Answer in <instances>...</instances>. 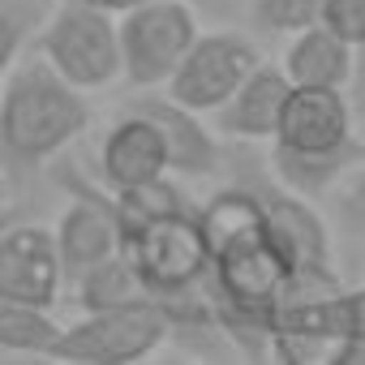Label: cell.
<instances>
[{
  "instance_id": "obj_5",
  "label": "cell",
  "mask_w": 365,
  "mask_h": 365,
  "mask_svg": "<svg viewBox=\"0 0 365 365\" xmlns=\"http://www.w3.org/2000/svg\"><path fill=\"white\" fill-rule=\"evenodd\" d=\"M172 331H176L172 309L155 297L82 309V318L65 322L52 348V361L56 365H133L155 356L172 339Z\"/></svg>"
},
{
  "instance_id": "obj_6",
  "label": "cell",
  "mask_w": 365,
  "mask_h": 365,
  "mask_svg": "<svg viewBox=\"0 0 365 365\" xmlns=\"http://www.w3.org/2000/svg\"><path fill=\"white\" fill-rule=\"evenodd\" d=\"M35 56H43L61 78H69L86 95L108 91L125 78L120 14L108 5H91V0H61Z\"/></svg>"
},
{
  "instance_id": "obj_10",
  "label": "cell",
  "mask_w": 365,
  "mask_h": 365,
  "mask_svg": "<svg viewBox=\"0 0 365 365\" xmlns=\"http://www.w3.org/2000/svg\"><path fill=\"white\" fill-rule=\"evenodd\" d=\"M69 288L56 228L18 224L0 237V301L52 309Z\"/></svg>"
},
{
  "instance_id": "obj_16",
  "label": "cell",
  "mask_w": 365,
  "mask_h": 365,
  "mask_svg": "<svg viewBox=\"0 0 365 365\" xmlns=\"http://www.w3.org/2000/svg\"><path fill=\"white\" fill-rule=\"evenodd\" d=\"M65 322L52 318V309L0 301V352L26 356V361H52V348L61 339Z\"/></svg>"
},
{
  "instance_id": "obj_18",
  "label": "cell",
  "mask_w": 365,
  "mask_h": 365,
  "mask_svg": "<svg viewBox=\"0 0 365 365\" xmlns=\"http://www.w3.org/2000/svg\"><path fill=\"white\" fill-rule=\"evenodd\" d=\"M69 292H73L78 309H103V305H125V301L150 297V292L142 288V275L133 271V262H129L125 250L112 254V258H103L99 267H91Z\"/></svg>"
},
{
  "instance_id": "obj_13",
  "label": "cell",
  "mask_w": 365,
  "mask_h": 365,
  "mask_svg": "<svg viewBox=\"0 0 365 365\" xmlns=\"http://www.w3.org/2000/svg\"><path fill=\"white\" fill-rule=\"evenodd\" d=\"M129 108L146 112L163 142H168V155H172V176H185V180H198V176H211L220 168V142H215V125H207V112H194L180 99H172L168 91H142Z\"/></svg>"
},
{
  "instance_id": "obj_14",
  "label": "cell",
  "mask_w": 365,
  "mask_h": 365,
  "mask_svg": "<svg viewBox=\"0 0 365 365\" xmlns=\"http://www.w3.org/2000/svg\"><path fill=\"white\" fill-rule=\"evenodd\" d=\"M288 95H292V78L284 73V65L262 61V65L245 78V86H241L211 120H215V129H220L224 138H237V142H271V138L279 133Z\"/></svg>"
},
{
  "instance_id": "obj_3",
  "label": "cell",
  "mask_w": 365,
  "mask_h": 365,
  "mask_svg": "<svg viewBox=\"0 0 365 365\" xmlns=\"http://www.w3.org/2000/svg\"><path fill=\"white\" fill-rule=\"evenodd\" d=\"M91 125V99L61 78L43 56H26L5 69L0 91V159L9 180L35 176Z\"/></svg>"
},
{
  "instance_id": "obj_22",
  "label": "cell",
  "mask_w": 365,
  "mask_h": 365,
  "mask_svg": "<svg viewBox=\"0 0 365 365\" xmlns=\"http://www.w3.org/2000/svg\"><path fill=\"white\" fill-rule=\"evenodd\" d=\"M339 194H344V198H339V211H344L356 228H365V168L348 176V185H344Z\"/></svg>"
},
{
  "instance_id": "obj_9",
  "label": "cell",
  "mask_w": 365,
  "mask_h": 365,
  "mask_svg": "<svg viewBox=\"0 0 365 365\" xmlns=\"http://www.w3.org/2000/svg\"><path fill=\"white\" fill-rule=\"evenodd\" d=\"M65 185H69V207L61 211V220L52 228H56L65 275L73 288L91 267H99L103 258L125 250V224H120L116 198H103L95 185H86L78 176H65Z\"/></svg>"
},
{
  "instance_id": "obj_12",
  "label": "cell",
  "mask_w": 365,
  "mask_h": 365,
  "mask_svg": "<svg viewBox=\"0 0 365 365\" xmlns=\"http://www.w3.org/2000/svg\"><path fill=\"white\" fill-rule=\"evenodd\" d=\"M262 198H267V211L275 220V232L284 237L288 254L297 258V271H301L297 288H339L335 241H331V228L318 215L314 198L284 190L279 180H275L271 190H262Z\"/></svg>"
},
{
  "instance_id": "obj_19",
  "label": "cell",
  "mask_w": 365,
  "mask_h": 365,
  "mask_svg": "<svg viewBox=\"0 0 365 365\" xmlns=\"http://www.w3.org/2000/svg\"><path fill=\"white\" fill-rule=\"evenodd\" d=\"M327 0H250V22L271 39H292L322 22Z\"/></svg>"
},
{
  "instance_id": "obj_11",
  "label": "cell",
  "mask_w": 365,
  "mask_h": 365,
  "mask_svg": "<svg viewBox=\"0 0 365 365\" xmlns=\"http://www.w3.org/2000/svg\"><path fill=\"white\" fill-rule=\"evenodd\" d=\"M163 176H172V155L159 125L146 112L125 108L99 142V180L112 194H125V190L155 185Z\"/></svg>"
},
{
  "instance_id": "obj_7",
  "label": "cell",
  "mask_w": 365,
  "mask_h": 365,
  "mask_svg": "<svg viewBox=\"0 0 365 365\" xmlns=\"http://www.w3.org/2000/svg\"><path fill=\"white\" fill-rule=\"evenodd\" d=\"M202 39L194 0H142L120 9V48L125 82L133 91H163Z\"/></svg>"
},
{
  "instance_id": "obj_21",
  "label": "cell",
  "mask_w": 365,
  "mask_h": 365,
  "mask_svg": "<svg viewBox=\"0 0 365 365\" xmlns=\"http://www.w3.org/2000/svg\"><path fill=\"white\" fill-rule=\"evenodd\" d=\"M322 26H331L352 48H365V0H327L322 5Z\"/></svg>"
},
{
  "instance_id": "obj_8",
  "label": "cell",
  "mask_w": 365,
  "mask_h": 365,
  "mask_svg": "<svg viewBox=\"0 0 365 365\" xmlns=\"http://www.w3.org/2000/svg\"><path fill=\"white\" fill-rule=\"evenodd\" d=\"M258 65H262V52L241 31H202V39L180 61V69L172 73V82L163 91L172 99H180L185 108H194V112L215 116L245 86V78Z\"/></svg>"
},
{
  "instance_id": "obj_1",
  "label": "cell",
  "mask_w": 365,
  "mask_h": 365,
  "mask_svg": "<svg viewBox=\"0 0 365 365\" xmlns=\"http://www.w3.org/2000/svg\"><path fill=\"white\" fill-rule=\"evenodd\" d=\"M202 224L215 250L211 301L220 331L237 339L250 335L271 348V318L297 292L301 271L275 232L262 190H215L202 207Z\"/></svg>"
},
{
  "instance_id": "obj_23",
  "label": "cell",
  "mask_w": 365,
  "mask_h": 365,
  "mask_svg": "<svg viewBox=\"0 0 365 365\" xmlns=\"http://www.w3.org/2000/svg\"><path fill=\"white\" fill-rule=\"evenodd\" d=\"M352 99H356V112L365 116V48H356V78H352Z\"/></svg>"
},
{
  "instance_id": "obj_2",
  "label": "cell",
  "mask_w": 365,
  "mask_h": 365,
  "mask_svg": "<svg viewBox=\"0 0 365 365\" xmlns=\"http://www.w3.org/2000/svg\"><path fill=\"white\" fill-rule=\"evenodd\" d=\"M356 99L339 86H292L279 133L271 138V176L284 190L322 198L365 159L356 142Z\"/></svg>"
},
{
  "instance_id": "obj_17",
  "label": "cell",
  "mask_w": 365,
  "mask_h": 365,
  "mask_svg": "<svg viewBox=\"0 0 365 365\" xmlns=\"http://www.w3.org/2000/svg\"><path fill=\"white\" fill-rule=\"evenodd\" d=\"M56 9L61 0H0V61H5V69H14L39 48Z\"/></svg>"
},
{
  "instance_id": "obj_15",
  "label": "cell",
  "mask_w": 365,
  "mask_h": 365,
  "mask_svg": "<svg viewBox=\"0 0 365 365\" xmlns=\"http://www.w3.org/2000/svg\"><path fill=\"white\" fill-rule=\"evenodd\" d=\"M279 65L292 78V86H339V91H352L356 48L348 39H339L331 26L318 22V26H309V31L288 39Z\"/></svg>"
},
{
  "instance_id": "obj_4",
  "label": "cell",
  "mask_w": 365,
  "mask_h": 365,
  "mask_svg": "<svg viewBox=\"0 0 365 365\" xmlns=\"http://www.w3.org/2000/svg\"><path fill=\"white\" fill-rule=\"evenodd\" d=\"M125 254L133 271L142 275V288L172 309V322H207L220 318L211 301V232L202 224V211L172 207L159 215H146L138 224H125Z\"/></svg>"
},
{
  "instance_id": "obj_20",
  "label": "cell",
  "mask_w": 365,
  "mask_h": 365,
  "mask_svg": "<svg viewBox=\"0 0 365 365\" xmlns=\"http://www.w3.org/2000/svg\"><path fill=\"white\" fill-rule=\"evenodd\" d=\"M335 331H339L335 361H365V284L335 292Z\"/></svg>"
}]
</instances>
